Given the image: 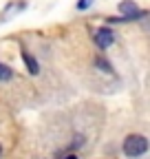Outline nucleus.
<instances>
[{"instance_id":"1","label":"nucleus","mask_w":150,"mask_h":159,"mask_svg":"<svg viewBox=\"0 0 150 159\" xmlns=\"http://www.w3.org/2000/svg\"><path fill=\"white\" fill-rule=\"evenodd\" d=\"M148 150V139L143 135H128L124 139V155L126 157H139Z\"/></svg>"},{"instance_id":"2","label":"nucleus","mask_w":150,"mask_h":159,"mask_svg":"<svg viewBox=\"0 0 150 159\" xmlns=\"http://www.w3.org/2000/svg\"><path fill=\"white\" fill-rule=\"evenodd\" d=\"M119 11L124 13V18H121V20H135V18L143 16V11H139V9H137V5L133 2V0H124V2H119Z\"/></svg>"},{"instance_id":"3","label":"nucleus","mask_w":150,"mask_h":159,"mask_svg":"<svg viewBox=\"0 0 150 159\" xmlns=\"http://www.w3.org/2000/svg\"><path fill=\"white\" fill-rule=\"evenodd\" d=\"M95 42H97V47L99 49H108L113 42H115V35H113V31L110 29H97V33H95Z\"/></svg>"},{"instance_id":"4","label":"nucleus","mask_w":150,"mask_h":159,"mask_svg":"<svg viewBox=\"0 0 150 159\" xmlns=\"http://www.w3.org/2000/svg\"><path fill=\"white\" fill-rule=\"evenodd\" d=\"M22 60H24V64L29 66V73H31V75H38V73H40V64L35 62V57H33L27 49L22 51Z\"/></svg>"},{"instance_id":"5","label":"nucleus","mask_w":150,"mask_h":159,"mask_svg":"<svg viewBox=\"0 0 150 159\" xmlns=\"http://www.w3.org/2000/svg\"><path fill=\"white\" fill-rule=\"evenodd\" d=\"M11 77H13V71L7 64L0 62V82H7V80H11Z\"/></svg>"},{"instance_id":"6","label":"nucleus","mask_w":150,"mask_h":159,"mask_svg":"<svg viewBox=\"0 0 150 159\" xmlns=\"http://www.w3.org/2000/svg\"><path fill=\"white\" fill-rule=\"evenodd\" d=\"M90 2H93V0H80V2H77V9H86V7H90Z\"/></svg>"},{"instance_id":"7","label":"nucleus","mask_w":150,"mask_h":159,"mask_svg":"<svg viewBox=\"0 0 150 159\" xmlns=\"http://www.w3.org/2000/svg\"><path fill=\"white\" fill-rule=\"evenodd\" d=\"M97 64H99V66H102L104 71H110V66H108V64L104 62V60H102V57H97Z\"/></svg>"},{"instance_id":"8","label":"nucleus","mask_w":150,"mask_h":159,"mask_svg":"<svg viewBox=\"0 0 150 159\" xmlns=\"http://www.w3.org/2000/svg\"><path fill=\"white\" fill-rule=\"evenodd\" d=\"M64 159H77V157H75V155H68V157H64Z\"/></svg>"},{"instance_id":"9","label":"nucleus","mask_w":150,"mask_h":159,"mask_svg":"<svg viewBox=\"0 0 150 159\" xmlns=\"http://www.w3.org/2000/svg\"><path fill=\"white\" fill-rule=\"evenodd\" d=\"M0 152H2V148H0Z\"/></svg>"}]
</instances>
